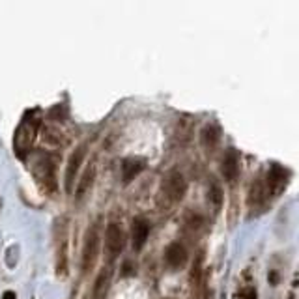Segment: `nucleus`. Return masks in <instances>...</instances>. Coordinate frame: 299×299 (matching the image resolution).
Wrapping results in <instances>:
<instances>
[{
  "label": "nucleus",
  "instance_id": "nucleus-3",
  "mask_svg": "<svg viewBox=\"0 0 299 299\" xmlns=\"http://www.w3.org/2000/svg\"><path fill=\"white\" fill-rule=\"evenodd\" d=\"M125 247V234L118 223H108L105 230V249H107L108 260L114 262Z\"/></svg>",
  "mask_w": 299,
  "mask_h": 299
},
{
  "label": "nucleus",
  "instance_id": "nucleus-14",
  "mask_svg": "<svg viewBox=\"0 0 299 299\" xmlns=\"http://www.w3.org/2000/svg\"><path fill=\"white\" fill-rule=\"evenodd\" d=\"M208 200L213 204L215 210H219L223 206V189H221V185L215 183V181H211L210 187H208Z\"/></svg>",
  "mask_w": 299,
  "mask_h": 299
},
{
  "label": "nucleus",
  "instance_id": "nucleus-11",
  "mask_svg": "<svg viewBox=\"0 0 299 299\" xmlns=\"http://www.w3.org/2000/svg\"><path fill=\"white\" fill-rule=\"evenodd\" d=\"M200 141H202V146L208 148V150H213L219 141H221V133L217 129L215 125H206L200 133Z\"/></svg>",
  "mask_w": 299,
  "mask_h": 299
},
{
  "label": "nucleus",
  "instance_id": "nucleus-9",
  "mask_svg": "<svg viewBox=\"0 0 299 299\" xmlns=\"http://www.w3.org/2000/svg\"><path fill=\"white\" fill-rule=\"evenodd\" d=\"M165 260H167L168 267H172V269L183 267L185 262H187V251H185V247L179 241L170 243L167 247V251H165Z\"/></svg>",
  "mask_w": 299,
  "mask_h": 299
},
{
  "label": "nucleus",
  "instance_id": "nucleus-16",
  "mask_svg": "<svg viewBox=\"0 0 299 299\" xmlns=\"http://www.w3.org/2000/svg\"><path fill=\"white\" fill-rule=\"evenodd\" d=\"M241 298L243 299H256V288L254 286H247L241 290Z\"/></svg>",
  "mask_w": 299,
  "mask_h": 299
},
{
  "label": "nucleus",
  "instance_id": "nucleus-8",
  "mask_svg": "<svg viewBox=\"0 0 299 299\" xmlns=\"http://www.w3.org/2000/svg\"><path fill=\"white\" fill-rule=\"evenodd\" d=\"M221 174L227 181H234L239 174V156L234 148H230L221 161Z\"/></svg>",
  "mask_w": 299,
  "mask_h": 299
},
{
  "label": "nucleus",
  "instance_id": "nucleus-7",
  "mask_svg": "<svg viewBox=\"0 0 299 299\" xmlns=\"http://www.w3.org/2000/svg\"><path fill=\"white\" fill-rule=\"evenodd\" d=\"M150 236V223L142 219V217H135L131 223V241H133V249L135 251H141Z\"/></svg>",
  "mask_w": 299,
  "mask_h": 299
},
{
  "label": "nucleus",
  "instance_id": "nucleus-5",
  "mask_svg": "<svg viewBox=\"0 0 299 299\" xmlns=\"http://www.w3.org/2000/svg\"><path fill=\"white\" fill-rule=\"evenodd\" d=\"M86 156V144H81L79 148H75L70 159H68V167H66V181H64V187H66V193L73 191V183H75V178H77V172L83 165V159Z\"/></svg>",
  "mask_w": 299,
  "mask_h": 299
},
{
  "label": "nucleus",
  "instance_id": "nucleus-4",
  "mask_svg": "<svg viewBox=\"0 0 299 299\" xmlns=\"http://www.w3.org/2000/svg\"><path fill=\"white\" fill-rule=\"evenodd\" d=\"M163 189L172 202H179L187 193V181L179 170H172L168 172V176L163 181Z\"/></svg>",
  "mask_w": 299,
  "mask_h": 299
},
{
  "label": "nucleus",
  "instance_id": "nucleus-10",
  "mask_svg": "<svg viewBox=\"0 0 299 299\" xmlns=\"http://www.w3.org/2000/svg\"><path fill=\"white\" fill-rule=\"evenodd\" d=\"M146 167V161L141 157H127L122 161V179L123 183H131Z\"/></svg>",
  "mask_w": 299,
  "mask_h": 299
},
{
  "label": "nucleus",
  "instance_id": "nucleus-2",
  "mask_svg": "<svg viewBox=\"0 0 299 299\" xmlns=\"http://www.w3.org/2000/svg\"><path fill=\"white\" fill-rule=\"evenodd\" d=\"M97 254H99V227L94 225L88 228L83 245V273L86 275L96 265Z\"/></svg>",
  "mask_w": 299,
  "mask_h": 299
},
{
  "label": "nucleus",
  "instance_id": "nucleus-18",
  "mask_svg": "<svg viewBox=\"0 0 299 299\" xmlns=\"http://www.w3.org/2000/svg\"><path fill=\"white\" fill-rule=\"evenodd\" d=\"M131 273V264L125 262V265H123V275H129Z\"/></svg>",
  "mask_w": 299,
  "mask_h": 299
},
{
  "label": "nucleus",
  "instance_id": "nucleus-17",
  "mask_svg": "<svg viewBox=\"0 0 299 299\" xmlns=\"http://www.w3.org/2000/svg\"><path fill=\"white\" fill-rule=\"evenodd\" d=\"M2 299H17V296H15V292H4V296H2Z\"/></svg>",
  "mask_w": 299,
  "mask_h": 299
},
{
  "label": "nucleus",
  "instance_id": "nucleus-6",
  "mask_svg": "<svg viewBox=\"0 0 299 299\" xmlns=\"http://www.w3.org/2000/svg\"><path fill=\"white\" fill-rule=\"evenodd\" d=\"M34 174L37 176L39 181H43L45 185L49 183V187L53 189L54 187V165L51 161L49 156H43V154H37L36 159H34Z\"/></svg>",
  "mask_w": 299,
  "mask_h": 299
},
{
  "label": "nucleus",
  "instance_id": "nucleus-15",
  "mask_svg": "<svg viewBox=\"0 0 299 299\" xmlns=\"http://www.w3.org/2000/svg\"><path fill=\"white\" fill-rule=\"evenodd\" d=\"M200 277H202V256L198 254L196 260H194V264H193V269H191L193 288H198V284H200Z\"/></svg>",
  "mask_w": 299,
  "mask_h": 299
},
{
  "label": "nucleus",
  "instance_id": "nucleus-12",
  "mask_svg": "<svg viewBox=\"0 0 299 299\" xmlns=\"http://www.w3.org/2000/svg\"><path fill=\"white\" fill-rule=\"evenodd\" d=\"M94 178H96V167L92 165V167H88L86 170H84L83 178H81L79 185H77V198H83L84 194H86V191L92 187Z\"/></svg>",
  "mask_w": 299,
  "mask_h": 299
},
{
  "label": "nucleus",
  "instance_id": "nucleus-1",
  "mask_svg": "<svg viewBox=\"0 0 299 299\" xmlns=\"http://www.w3.org/2000/svg\"><path fill=\"white\" fill-rule=\"evenodd\" d=\"M37 125H39V120L36 118H24L17 131H15V137H13V148L17 150V154H24L30 144L34 142L37 133Z\"/></svg>",
  "mask_w": 299,
  "mask_h": 299
},
{
  "label": "nucleus",
  "instance_id": "nucleus-13",
  "mask_svg": "<svg viewBox=\"0 0 299 299\" xmlns=\"http://www.w3.org/2000/svg\"><path fill=\"white\" fill-rule=\"evenodd\" d=\"M108 281H110V269H103L96 279V286H94V298L103 299L107 294Z\"/></svg>",
  "mask_w": 299,
  "mask_h": 299
}]
</instances>
